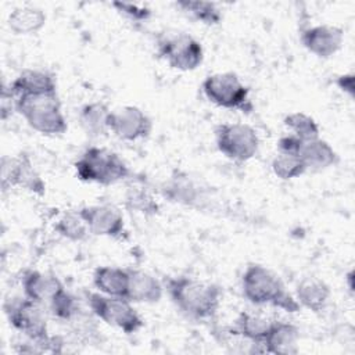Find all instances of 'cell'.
Here are the masks:
<instances>
[{
    "mask_svg": "<svg viewBox=\"0 0 355 355\" xmlns=\"http://www.w3.org/2000/svg\"><path fill=\"white\" fill-rule=\"evenodd\" d=\"M204 96L225 110H237L245 114L254 111L250 87L234 72H215L202 80Z\"/></svg>",
    "mask_w": 355,
    "mask_h": 355,
    "instance_id": "8992f818",
    "label": "cell"
},
{
    "mask_svg": "<svg viewBox=\"0 0 355 355\" xmlns=\"http://www.w3.org/2000/svg\"><path fill=\"white\" fill-rule=\"evenodd\" d=\"M8 86L15 97L57 93L54 75L44 69H24Z\"/></svg>",
    "mask_w": 355,
    "mask_h": 355,
    "instance_id": "ac0fdd59",
    "label": "cell"
},
{
    "mask_svg": "<svg viewBox=\"0 0 355 355\" xmlns=\"http://www.w3.org/2000/svg\"><path fill=\"white\" fill-rule=\"evenodd\" d=\"M110 115L111 110L103 101H92L85 104L78 115L80 128L92 137L104 136L110 132Z\"/></svg>",
    "mask_w": 355,
    "mask_h": 355,
    "instance_id": "7402d4cb",
    "label": "cell"
},
{
    "mask_svg": "<svg viewBox=\"0 0 355 355\" xmlns=\"http://www.w3.org/2000/svg\"><path fill=\"white\" fill-rule=\"evenodd\" d=\"M42 306L43 305L24 295L22 298L19 297L6 301L4 312L11 326L28 337L35 345L51 347L58 337H51L49 334L47 318Z\"/></svg>",
    "mask_w": 355,
    "mask_h": 355,
    "instance_id": "5b68a950",
    "label": "cell"
},
{
    "mask_svg": "<svg viewBox=\"0 0 355 355\" xmlns=\"http://www.w3.org/2000/svg\"><path fill=\"white\" fill-rule=\"evenodd\" d=\"M21 283L24 295L40 305H49L55 293L64 287L55 275L39 270H26Z\"/></svg>",
    "mask_w": 355,
    "mask_h": 355,
    "instance_id": "e0dca14e",
    "label": "cell"
},
{
    "mask_svg": "<svg viewBox=\"0 0 355 355\" xmlns=\"http://www.w3.org/2000/svg\"><path fill=\"white\" fill-rule=\"evenodd\" d=\"M0 178L3 191L19 187L36 196H44L46 183L31 155L25 151L17 155H3L0 161Z\"/></svg>",
    "mask_w": 355,
    "mask_h": 355,
    "instance_id": "30bf717a",
    "label": "cell"
},
{
    "mask_svg": "<svg viewBox=\"0 0 355 355\" xmlns=\"http://www.w3.org/2000/svg\"><path fill=\"white\" fill-rule=\"evenodd\" d=\"M125 205L133 212L141 215H155L159 211V205L151 193L144 187H129L125 194Z\"/></svg>",
    "mask_w": 355,
    "mask_h": 355,
    "instance_id": "f1b7e54d",
    "label": "cell"
},
{
    "mask_svg": "<svg viewBox=\"0 0 355 355\" xmlns=\"http://www.w3.org/2000/svg\"><path fill=\"white\" fill-rule=\"evenodd\" d=\"M298 155L302 159L306 171L312 172L329 169L338 162L337 151L329 141L320 137L302 141Z\"/></svg>",
    "mask_w": 355,
    "mask_h": 355,
    "instance_id": "d6986e66",
    "label": "cell"
},
{
    "mask_svg": "<svg viewBox=\"0 0 355 355\" xmlns=\"http://www.w3.org/2000/svg\"><path fill=\"white\" fill-rule=\"evenodd\" d=\"M86 301L93 315L125 334L137 333L144 326V320L133 306V302L126 298L87 291Z\"/></svg>",
    "mask_w": 355,
    "mask_h": 355,
    "instance_id": "52a82bcc",
    "label": "cell"
},
{
    "mask_svg": "<svg viewBox=\"0 0 355 355\" xmlns=\"http://www.w3.org/2000/svg\"><path fill=\"white\" fill-rule=\"evenodd\" d=\"M164 288L175 306L193 320H208L220 306L222 288L215 283L179 275L165 277Z\"/></svg>",
    "mask_w": 355,
    "mask_h": 355,
    "instance_id": "6da1fadb",
    "label": "cell"
},
{
    "mask_svg": "<svg viewBox=\"0 0 355 355\" xmlns=\"http://www.w3.org/2000/svg\"><path fill=\"white\" fill-rule=\"evenodd\" d=\"M176 7H179L183 12L190 15L193 19L214 26L220 24L223 15L220 8L212 1H202V0H179L176 1Z\"/></svg>",
    "mask_w": 355,
    "mask_h": 355,
    "instance_id": "d4e9b609",
    "label": "cell"
},
{
    "mask_svg": "<svg viewBox=\"0 0 355 355\" xmlns=\"http://www.w3.org/2000/svg\"><path fill=\"white\" fill-rule=\"evenodd\" d=\"M49 309L60 320H72L79 313V304L65 287L60 288L49 302Z\"/></svg>",
    "mask_w": 355,
    "mask_h": 355,
    "instance_id": "f546056e",
    "label": "cell"
},
{
    "mask_svg": "<svg viewBox=\"0 0 355 355\" xmlns=\"http://www.w3.org/2000/svg\"><path fill=\"white\" fill-rule=\"evenodd\" d=\"M300 329L290 322L273 320L272 326L262 341L263 351L269 354L291 355L298 352Z\"/></svg>",
    "mask_w": 355,
    "mask_h": 355,
    "instance_id": "2e32d148",
    "label": "cell"
},
{
    "mask_svg": "<svg viewBox=\"0 0 355 355\" xmlns=\"http://www.w3.org/2000/svg\"><path fill=\"white\" fill-rule=\"evenodd\" d=\"M73 166L79 180L101 186H111L130 176V169L125 159L105 147H87Z\"/></svg>",
    "mask_w": 355,
    "mask_h": 355,
    "instance_id": "3957f363",
    "label": "cell"
},
{
    "mask_svg": "<svg viewBox=\"0 0 355 355\" xmlns=\"http://www.w3.org/2000/svg\"><path fill=\"white\" fill-rule=\"evenodd\" d=\"M345 279H347V284H348V290L351 291V293H354V272L352 270H349L347 275H345Z\"/></svg>",
    "mask_w": 355,
    "mask_h": 355,
    "instance_id": "836d02e7",
    "label": "cell"
},
{
    "mask_svg": "<svg viewBox=\"0 0 355 355\" xmlns=\"http://www.w3.org/2000/svg\"><path fill=\"white\" fill-rule=\"evenodd\" d=\"M129 269L126 300L139 304H155L164 295V283L141 269Z\"/></svg>",
    "mask_w": 355,
    "mask_h": 355,
    "instance_id": "9a60e30c",
    "label": "cell"
},
{
    "mask_svg": "<svg viewBox=\"0 0 355 355\" xmlns=\"http://www.w3.org/2000/svg\"><path fill=\"white\" fill-rule=\"evenodd\" d=\"M15 98L17 112L35 132L44 136H61L67 132L68 123L57 93L18 96Z\"/></svg>",
    "mask_w": 355,
    "mask_h": 355,
    "instance_id": "277c9868",
    "label": "cell"
},
{
    "mask_svg": "<svg viewBox=\"0 0 355 355\" xmlns=\"http://www.w3.org/2000/svg\"><path fill=\"white\" fill-rule=\"evenodd\" d=\"M15 104H17V98H15L14 93L11 92L10 86L3 85L1 96H0V114H1L3 121H6L8 116L12 115L14 111H17Z\"/></svg>",
    "mask_w": 355,
    "mask_h": 355,
    "instance_id": "1f68e13d",
    "label": "cell"
},
{
    "mask_svg": "<svg viewBox=\"0 0 355 355\" xmlns=\"http://www.w3.org/2000/svg\"><path fill=\"white\" fill-rule=\"evenodd\" d=\"M300 40L308 53L318 58L327 60L341 50L344 31L330 24L312 25L301 31Z\"/></svg>",
    "mask_w": 355,
    "mask_h": 355,
    "instance_id": "7c38bea8",
    "label": "cell"
},
{
    "mask_svg": "<svg viewBox=\"0 0 355 355\" xmlns=\"http://www.w3.org/2000/svg\"><path fill=\"white\" fill-rule=\"evenodd\" d=\"M215 144L218 151L236 162L252 159L259 150L257 130L241 122H225L215 128Z\"/></svg>",
    "mask_w": 355,
    "mask_h": 355,
    "instance_id": "ba28073f",
    "label": "cell"
},
{
    "mask_svg": "<svg viewBox=\"0 0 355 355\" xmlns=\"http://www.w3.org/2000/svg\"><path fill=\"white\" fill-rule=\"evenodd\" d=\"M270 168L273 175L280 180H293L308 172L300 155L280 151L272 159Z\"/></svg>",
    "mask_w": 355,
    "mask_h": 355,
    "instance_id": "83f0119b",
    "label": "cell"
},
{
    "mask_svg": "<svg viewBox=\"0 0 355 355\" xmlns=\"http://www.w3.org/2000/svg\"><path fill=\"white\" fill-rule=\"evenodd\" d=\"M336 86L344 93L347 94L349 98L355 97V75L352 72L348 73H341L338 76H336L334 80Z\"/></svg>",
    "mask_w": 355,
    "mask_h": 355,
    "instance_id": "d6a6232c",
    "label": "cell"
},
{
    "mask_svg": "<svg viewBox=\"0 0 355 355\" xmlns=\"http://www.w3.org/2000/svg\"><path fill=\"white\" fill-rule=\"evenodd\" d=\"M79 212L89 226L90 234L110 239H121L125 234L123 215L111 204L86 205Z\"/></svg>",
    "mask_w": 355,
    "mask_h": 355,
    "instance_id": "4fadbf2b",
    "label": "cell"
},
{
    "mask_svg": "<svg viewBox=\"0 0 355 355\" xmlns=\"http://www.w3.org/2000/svg\"><path fill=\"white\" fill-rule=\"evenodd\" d=\"M46 12L35 6H22L8 14V28L15 35H32L46 25Z\"/></svg>",
    "mask_w": 355,
    "mask_h": 355,
    "instance_id": "603a6c76",
    "label": "cell"
},
{
    "mask_svg": "<svg viewBox=\"0 0 355 355\" xmlns=\"http://www.w3.org/2000/svg\"><path fill=\"white\" fill-rule=\"evenodd\" d=\"M283 125L287 128L288 133L297 136L302 141L320 137V128L318 122L305 112L295 111L287 114L283 118Z\"/></svg>",
    "mask_w": 355,
    "mask_h": 355,
    "instance_id": "4316f807",
    "label": "cell"
},
{
    "mask_svg": "<svg viewBox=\"0 0 355 355\" xmlns=\"http://www.w3.org/2000/svg\"><path fill=\"white\" fill-rule=\"evenodd\" d=\"M331 297L329 284L318 277H304L295 287V300L301 308L313 313L322 312Z\"/></svg>",
    "mask_w": 355,
    "mask_h": 355,
    "instance_id": "ffe728a7",
    "label": "cell"
},
{
    "mask_svg": "<svg viewBox=\"0 0 355 355\" xmlns=\"http://www.w3.org/2000/svg\"><path fill=\"white\" fill-rule=\"evenodd\" d=\"M110 132L123 141L147 139L153 130L151 118L136 105H123L111 111Z\"/></svg>",
    "mask_w": 355,
    "mask_h": 355,
    "instance_id": "8fae6325",
    "label": "cell"
},
{
    "mask_svg": "<svg viewBox=\"0 0 355 355\" xmlns=\"http://www.w3.org/2000/svg\"><path fill=\"white\" fill-rule=\"evenodd\" d=\"M54 229L61 237L75 243L86 240L90 234L89 226L82 218L79 209L65 212L61 218H58V220L54 225Z\"/></svg>",
    "mask_w": 355,
    "mask_h": 355,
    "instance_id": "484cf974",
    "label": "cell"
},
{
    "mask_svg": "<svg viewBox=\"0 0 355 355\" xmlns=\"http://www.w3.org/2000/svg\"><path fill=\"white\" fill-rule=\"evenodd\" d=\"M111 6L123 17L130 21L143 22L151 17V8L146 4L139 3H128V1H112Z\"/></svg>",
    "mask_w": 355,
    "mask_h": 355,
    "instance_id": "4dcf8cb0",
    "label": "cell"
},
{
    "mask_svg": "<svg viewBox=\"0 0 355 355\" xmlns=\"http://www.w3.org/2000/svg\"><path fill=\"white\" fill-rule=\"evenodd\" d=\"M93 284L98 293L111 297L126 298L129 284V269L103 265L93 272Z\"/></svg>",
    "mask_w": 355,
    "mask_h": 355,
    "instance_id": "44dd1931",
    "label": "cell"
},
{
    "mask_svg": "<svg viewBox=\"0 0 355 355\" xmlns=\"http://www.w3.org/2000/svg\"><path fill=\"white\" fill-rule=\"evenodd\" d=\"M162 196L176 204L190 208H204L207 204V193L196 180L189 175L176 172L161 187Z\"/></svg>",
    "mask_w": 355,
    "mask_h": 355,
    "instance_id": "5bb4252c",
    "label": "cell"
},
{
    "mask_svg": "<svg viewBox=\"0 0 355 355\" xmlns=\"http://www.w3.org/2000/svg\"><path fill=\"white\" fill-rule=\"evenodd\" d=\"M241 291L244 298L254 305H270L291 313L301 309L280 277L261 263L247 265L241 276Z\"/></svg>",
    "mask_w": 355,
    "mask_h": 355,
    "instance_id": "7a4b0ae2",
    "label": "cell"
},
{
    "mask_svg": "<svg viewBox=\"0 0 355 355\" xmlns=\"http://www.w3.org/2000/svg\"><path fill=\"white\" fill-rule=\"evenodd\" d=\"M157 53L171 68L182 72L194 71L204 61L202 44L183 32L161 35L157 42Z\"/></svg>",
    "mask_w": 355,
    "mask_h": 355,
    "instance_id": "9c48e42d",
    "label": "cell"
},
{
    "mask_svg": "<svg viewBox=\"0 0 355 355\" xmlns=\"http://www.w3.org/2000/svg\"><path fill=\"white\" fill-rule=\"evenodd\" d=\"M272 322L273 320L257 313L241 312L234 322L232 334H237L254 344L261 345L272 326Z\"/></svg>",
    "mask_w": 355,
    "mask_h": 355,
    "instance_id": "cb8c5ba5",
    "label": "cell"
}]
</instances>
